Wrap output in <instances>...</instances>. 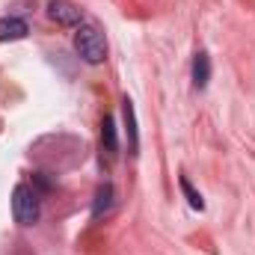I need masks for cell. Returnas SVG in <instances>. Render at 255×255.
<instances>
[{
	"instance_id": "obj_1",
	"label": "cell",
	"mask_w": 255,
	"mask_h": 255,
	"mask_svg": "<svg viewBox=\"0 0 255 255\" xmlns=\"http://www.w3.org/2000/svg\"><path fill=\"white\" fill-rule=\"evenodd\" d=\"M74 51H77V57H80L83 63H89V65L104 63V57H107V45H104L101 30L92 27V24H80L77 33H74Z\"/></svg>"
},
{
	"instance_id": "obj_7",
	"label": "cell",
	"mask_w": 255,
	"mask_h": 255,
	"mask_svg": "<svg viewBox=\"0 0 255 255\" xmlns=\"http://www.w3.org/2000/svg\"><path fill=\"white\" fill-rule=\"evenodd\" d=\"M101 148L107 151V157H116L119 154V136H116L113 116H104V122H101Z\"/></svg>"
},
{
	"instance_id": "obj_5",
	"label": "cell",
	"mask_w": 255,
	"mask_h": 255,
	"mask_svg": "<svg viewBox=\"0 0 255 255\" xmlns=\"http://www.w3.org/2000/svg\"><path fill=\"white\" fill-rule=\"evenodd\" d=\"M30 33V27H27V21L24 18H0V42H18V39H24Z\"/></svg>"
},
{
	"instance_id": "obj_4",
	"label": "cell",
	"mask_w": 255,
	"mask_h": 255,
	"mask_svg": "<svg viewBox=\"0 0 255 255\" xmlns=\"http://www.w3.org/2000/svg\"><path fill=\"white\" fill-rule=\"evenodd\" d=\"M113 205H116V187L104 181V184L95 190V202H92V220H101L104 214H110V211H113Z\"/></svg>"
},
{
	"instance_id": "obj_6",
	"label": "cell",
	"mask_w": 255,
	"mask_h": 255,
	"mask_svg": "<svg viewBox=\"0 0 255 255\" xmlns=\"http://www.w3.org/2000/svg\"><path fill=\"white\" fill-rule=\"evenodd\" d=\"M122 113H125V128H128V148H130V154H136L139 151V130H136V113H133L130 98L122 101Z\"/></svg>"
},
{
	"instance_id": "obj_2",
	"label": "cell",
	"mask_w": 255,
	"mask_h": 255,
	"mask_svg": "<svg viewBox=\"0 0 255 255\" xmlns=\"http://www.w3.org/2000/svg\"><path fill=\"white\" fill-rule=\"evenodd\" d=\"M12 214H15V223L18 226H33L39 223V196L33 187L27 184H18L12 190Z\"/></svg>"
},
{
	"instance_id": "obj_9",
	"label": "cell",
	"mask_w": 255,
	"mask_h": 255,
	"mask_svg": "<svg viewBox=\"0 0 255 255\" xmlns=\"http://www.w3.org/2000/svg\"><path fill=\"white\" fill-rule=\"evenodd\" d=\"M178 184H181V190H184V196H187V202H190L193 211H205V199H202V193L190 184V178H187V175H181V178H178Z\"/></svg>"
},
{
	"instance_id": "obj_8",
	"label": "cell",
	"mask_w": 255,
	"mask_h": 255,
	"mask_svg": "<svg viewBox=\"0 0 255 255\" xmlns=\"http://www.w3.org/2000/svg\"><path fill=\"white\" fill-rule=\"evenodd\" d=\"M208 80H211V57H208L205 51H199V54L193 57V86H196V89H205Z\"/></svg>"
},
{
	"instance_id": "obj_3",
	"label": "cell",
	"mask_w": 255,
	"mask_h": 255,
	"mask_svg": "<svg viewBox=\"0 0 255 255\" xmlns=\"http://www.w3.org/2000/svg\"><path fill=\"white\" fill-rule=\"evenodd\" d=\"M48 18L63 24V27H77L83 21V12L71 3V0H51L48 3Z\"/></svg>"
}]
</instances>
